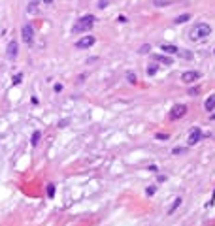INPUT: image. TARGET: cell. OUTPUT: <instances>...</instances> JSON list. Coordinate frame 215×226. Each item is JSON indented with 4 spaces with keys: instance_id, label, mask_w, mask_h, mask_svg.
<instances>
[{
    "instance_id": "ba28073f",
    "label": "cell",
    "mask_w": 215,
    "mask_h": 226,
    "mask_svg": "<svg viewBox=\"0 0 215 226\" xmlns=\"http://www.w3.org/2000/svg\"><path fill=\"white\" fill-rule=\"evenodd\" d=\"M17 53H19V43L15 42V40H9L8 45H6V55H8V59H17Z\"/></svg>"
},
{
    "instance_id": "e0dca14e",
    "label": "cell",
    "mask_w": 215,
    "mask_h": 226,
    "mask_svg": "<svg viewBox=\"0 0 215 226\" xmlns=\"http://www.w3.org/2000/svg\"><path fill=\"white\" fill-rule=\"evenodd\" d=\"M177 56H181V59L191 60V59H192V53H191V51H181V49H179V51H177Z\"/></svg>"
},
{
    "instance_id": "8992f818",
    "label": "cell",
    "mask_w": 215,
    "mask_h": 226,
    "mask_svg": "<svg viewBox=\"0 0 215 226\" xmlns=\"http://www.w3.org/2000/svg\"><path fill=\"white\" fill-rule=\"evenodd\" d=\"M200 78H202V74L196 72V70H189V72H185V74H181V81L187 83V85H192L194 81H198Z\"/></svg>"
},
{
    "instance_id": "6da1fadb",
    "label": "cell",
    "mask_w": 215,
    "mask_h": 226,
    "mask_svg": "<svg viewBox=\"0 0 215 226\" xmlns=\"http://www.w3.org/2000/svg\"><path fill=\"white\" fill-rule=\"evenodd\" d=\"M211 34V27L208 23H196L189 28V40L191 42H202Z\"/></svg>"
},
{
    "instance_id": "1f68e13d",
    "label": "cell",
    "mask_w": 215,
    "mask_h": 226,
    "mask_svg": "<svg viewBox=\"0 0 215 226\" xmlns=\"http://www.w3.org/2000/svg\"><path fill=\"white\" fill-rule=\"evenodd\" d=\"M213 55H215V49H213Z\"/></svg>"
},
{
    "instance_id": "4dcf8cb0",
    "label": "cell",
    "mask_w": 215,
    "mask_h": 226,
    "mask_svg": "<svg viewBox=\"0 0 215 226\" xmlns=\"http://www.w3.org/2000/svg\"><path fill=\"white\" fill-rule=\"evenodd\" d=\"M209 119H211V121H215V113H211V115H209Z\"/></svg>"
},
{
    "instance_id": "8fae6325",
    "label": "cell",
    "mask_w": 215,
    "mask_h": 226,
    "mask_svg": "<svg viewBox=\"0 0 215 226\" xmlns=\"http://www.w3.org/2000/svg\"><path fill=\"white\" fill-rule=\"evenodd\" d=\"M204 109H206L208 113H211L215 109V94H211L209 98H206V102H204Z\"/></svg>"
},
{
    "instance_id": "5b68a950",
    "label": "cell",
    "mask_w": 215,
    "mask_h": 226,
    "mask_svg": "<svg viewBox=\"0 0 215 226\" xmlns=\"http://www.w3.org/2000/svg\"><path fill=\"white\" fill-rule=\"evenodd\" d=\"M204 138V132H202V128H198V126H194L192 130H191V134H189L187 138V145L189 147H192V145H196L198 141H200Z\"/></svg>"
},
{
    "instance_id": "9c48e42d",
    "label": "cell",
    "mask_w": 215,
    "mask_h": 226,
    "mask_svg": "<svg viewBox=\"0 0 215 226\" xmlns=\"http://www.w3.org/2000/svg\"><path fill=\"white\" fill-rule=\"evenodd\" d=\"M153 60L158 64H164V66H172L174 64V59L172 56H166V55H155L153 56Z\"/></svg>"
},
{
    "instance_id": "4316f807",
    "label": "cell",
    "mask_w": 215,
    "mask_h": 226,
    "mask_svg": "<svg viewBox=\"0 0 215 226\" xmlns=\"http://www.w3.org/2000/svg\"><path fill=\"white\" fill-rule=\"evenodd\" d=\"M183 151H185V149H174V151H172V155H181Z\"/></svg>"
},
{
    "instance_id": "3957f363",
    "label": "cell",
    "mask_w": 215,
    "mask_h": 226,
    "mask_svg": "<svg viewBox=\"0 0 215 226\" xmlns=\"http://www.w3.org/2000/svg\"><path fill=\"white\" fill-rule=\"evenodd\" d=\"M21 38H23V42L27 45H32V42H34V27L30 23L21 27Z\"/></svg>"
},
{
    "instance_id": "4fadbf2b",
    "label": "cell",
    "mask_w": 215,
    "mask_h": 226,
    "mask_svg": "<svg viewBox=\"0 0 215 226\" xmlns=\"http://www.w3.org/2000/svg\"><path fill=\"white\" fill-rule=\"evenodd\" d=\"M158 68H161V64H158V62H151L149 66H147V74H149V75H155L157 72H158Z\"/></svg>"
},
{
    "instance_id": "ac0fdd59",
    "label": "cell",
    "mask_w": 215,
    "mask_h": 226,
    "mask_svg": "<svg viewBox=\"0 0 215 226\" xmlns=\"http://www.w3.org/2000/svg\"><path fill=\"white\" fill-rule=\"evenodd\" d=\"M149 51H151V45H149V43H145V45H142V47L138 49V53H140V55H147Z\"/></svg>"
},
{
    "instance_id": "7402d4cb",
    "label": "cell",
    "mask_w": 215,
    "mask_h": 226,
    "mask_svg": "<svg viewBox=\"0 0 215 226\" xmlns=\"http://www.w3.org/2000/svg\"><path fill=\"white\" fill-rule=\"evenodd\" d=\"M21 81H23V74H15L13 79H12V83H13V85H19Z\"/></svg>"
},
{
    "instance_id": "f546056e",
    "label": "cell",
    "mask_w": 215,
    "mask_h": 226,
    "mask_svg": "<svg viewBox=\"0 0 215 226\" xmlns=\"http://www.w3.org/2000/svg\"><path fill=\"white\" fill-rule=\"evenodd\" d=\"M44 4H53V0H42Z\"/></svg>"
},
{
    "instance_id": "603a6c76",
    "label": "cell",
    "mask_w": 215,
    "mask_h": 226,
    "mask_svg": "<svg viewBox=\"0 0 215 226\" xmlns=\"http://www.w3.org/2000/svg\"><path fill=\"white\" fill-rule=\"evenodd\" d=\"M155 192H157V187H155V185H149V187H147V191H145L147 196H153Z\"/></svg>"
},
{
    "instance_id": "7a4b0ae2",
    "label": "cell",
    "mask_w": 215,
    "mask_h": 226,
    "mask_svg": "<svg viewBox=\"0 0 215 226\" xmlns=\"http://www.w3.org/2000/svg\"><path fill=\"white\" fill-rule=\"evenodd\" d=\"M94 23H96V17H94V15H91V13H87V15H83V17H79L78 21H76L72 32H74V34L87 32V30H91V28L94 27Z\"/></svg>"
},
{
    "instance_id": "277c9868",
    "label": "cell",
    "mask_w": 215,
    "mask_h": 226,
    "mask_svg": "<svg viewBox=\"0 0 215 226\" xmlns=\"http://www.w3.org/2000/svg\"><path fill=\"white\" fill-rule=\"evenodd\" d=\"M187 111H189V109H187L185 104H176V106L170 109V119H172V121H177V119H181V117H185Z\"/></svg>"
},
{
    "instance_id": "52a82bcc",
    "label": "cell",
    "mask_w": 215,
    "mask_h": 226,
    "mask_svg": "<svg viewBox=\"0 0 215 226\" xmlns=\"http://www.w3.org/2000/svg\"><path fill=\"white\" fill-rule=\"evenodd\" d=\"M94 43H96V38H94V36H83L81 40H78V42H76V47H78V49H89V47H93Z\"/></svg>"
},
{
    "instance_id": "7c38bea8",
    "label": "cell",
    "mask_w": 215,
    "mask_h": 226,
    "mask_svg": "<svg viewBox=\"0 0 215 226\" xmlns=\"http://www.w3.org/2000/svg\"><path fill=\"white\" fill-rule=\"evenodd\" d=\"M161 51H162V53H168V55H177V47H176V45H170V43H162L161 45Z\"/></svg>"
},
{
    "instance_id": "44dd1931",
    "label": "cell",
    "mask_w": 215,
    "mask_h": 226,
    "mask_svg": "<svg viewBox=\"0 0 215 226\" xmlns=\"http://www.w3.org/2000/svg\"><path fill=\"white\" fill-rule=\"evenodd\" d=\"M126 79H129V83L136 85V74H134V72H129V74H126Z\"/></svg>"
},
{
    "instance_id": "cb8c5ba5",
    "label": "cell",
    "mask_w": 215,
    "mask_h": 226,
    "mask_svg": "<svg viewBox=\"0 0 215 226\" xmlns=\"http://www.w3.org/2000/svg\"><path fill=\"white\" fill-rule=\"evenodd\" d=\"M155 138H157V140H161V141H164V140H168L170 136H168V134H164V132H161V134L157 132V134H155Z\"/></svg>"
},
{
    "instance_id": "ffe728a7",
    "label": "cell",
    "mask_w": 215,
    "mask_h": 226,
    "mask_svg": "<svg viewBox=\"0 0 215 226\" xmlns=\"http://www.w3.org/2000/svg\"><path fill=\"white\" fill-rule=\"evenodd\" d=\"M45 188H47V196H49V198H53V196H55V185H53V183H49Z\"/></svg>"
},
{
    "instance_id": "f1b7e54d",
    "label": "cell",
    "mask_w": 215,
    "mask_h": 226,
    "mask_svg": "<svg viewBox=\"0 0 215 226\" xmlns=\"http://www.w3.org/2000/svg\"><path fill=\"white\" fill-rule=\"evenodd\" d=\"M55 91H57V92H60V91H62V85H60V83H57V85H55Z\"/></svg>"
},
{
    "instance_id": "d4e9b609",
    "label": "cell",
    "mask_w": 215,
    "mask_h": 226,
    "mask_svg": "<svg viewBox=\"0 0 215 226\" xmlns=\"http://www.w3.org/2000/svg\"><path fill=\"white\" fill-rule=\"evenodd\" d=\"M198 92H200V89H198V87H191V89H189V94H191V96H196Z\"/></svg>"
},
{
    "instance_id": "2e32d148",
    "label": "cell",
    "mask_w": 215,
    "mask_h": 226,
    "mask_svg": "<svg viewBox=\"0 0 215 226\" xmlns=\"http://www.w3.org/2000/svg\"><path fill=\"white\" fill-rule=\"evenodd\" d=\"M40 138H42V134H40L38 130H36V132H32V136H30V143H32V145H38Z\"/></svg>"
},
{
    "instance_id": "9a60e30c",
    "label": "cell",
    "mask_w": 215,
    "mask_h": 226,
    "mask_svg": "<svg viewBox=\"0 0 215 226\" xmlns=\"http://www.w3.org/2000/svg\"><path fill=\"white\" fill-rule=\"evenodd\" d=\"M179 205H181V198H176V200H174V204H172V207L168 209V215H174V211H176Z\"/></svg>"
},
{
    "instance_id": "484cf974",
    "label": "cell",
    "mask_w": 215,
    "mask_h": 226,
    "mask_svg": "<svg viewBox=\"0 0 215 226\" xmlns=\"http://www.w3.org/2000/svg\"><path fill=\"white\" fill-rule=\"evenodd\" d=\"M108 4H110V0H98V8H100V9H104Z\"/></svg>"
},
{
    "instance_id": "5bb4252c",
    "label": "cell",
    "mask_w": 215,
    "mask_h": 226,
    "mask_svg": "<svg viewBox=\"0 0 215 226\" xmlns=\"http://www.w3.org/2000/svg\"><path fill=\"white\" fill-rule=\"evenodd\" d=\"M172 0H153V6L157 8H164V6H170Z\"/></svg>"
},
{
    "instance_id": "30bf717a",
    "label": "cell",
    "mask_w": 215,
    "mask_h": 226,
    "mask_svg": "<svg viewBox=\"0 0 215 226\" xmlns=\"http://www.w3.org/2000/svg\"><path fill=\"white\" fill-rule=\"evenodd\" d=\"M191 17H192L191 13H181V15H177V17H174V25H183V23H189V21H191Z\"/></svg>"
},
{
    "instance_id": "d6986e66",
    "label": "cell",
    "mask_w": 215,
    "mask_h": 226,
    "mask_svg": "<svg viewBox=\"0 0 215 226\" xmlns=\"http://www.w3.org/2000/svg\"><path fill=\"white\" fill-rule=\"evenodd\" d=\"M27 12H28V13H36V12H38V4H36V2H30L28 8H27Z\"/></svg>"
},
{
    "instance_id": "83f0119b",
    "label": "cell",
    "mask_w": 215,
    "mask_h": 226,
    "mask_svg": "<svg viewBox=\"0 0 215 226\" xmlns=\"http://www.w3.org/2000/svg\"><path fill=\"white\" fill-rule=\"evenodd\" d=\"M213 202H215V191H213V194H211V200H209V204H208L209 207H211V205H213Z\"/></svg>"
}]
</instances>
